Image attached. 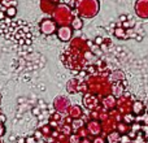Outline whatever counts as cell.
I'll use <instances>...</instances> for the list:
<instances>
[{"instance_id": "obj_8", "label": "cell", "mask_w": 148, "mask_h": 143, "mask_svg": "<svg viewBox=\"0 0 148 143\" xmlns=\"http://www.w3.org/2000/svg\"><path fill=\"white\" fill-rule=\"evenodd\" d=\"M120 138H121V135L118 131H112L108 135V143H118L120 142Z\"/></svg>"}, {"instance_id": "obj_7", "label": "cell", "mask_w": 148, "mask_h": 143, "mask_svg": "<svg viewBox=\"0 0 148 143\" xmlns=\"http://www.w3.org/2000/svg\"><path fill=\"white\" fill-rule=\"evenodd\" d=\"M103 103H104L105 108H113L116 104H117V102H116V99H114V96H113V95H110V96H107Z\"/></svg>"}, {"instance_id": "obj_22", "label": "cell", "mask_w": 148, "mask_h": 143, "mask_svg": "<svg viewBox=\"0 0 148 143\" xmlns=\"http://www.w3.org/2000/svg\"><path fill=\"white\" fill-rule=\"evenodd\" d=\"M18 143H25V141H23L22 138H20V139H18Z\"/></svg>"}, {"instance_id": "obj_20", "label": "cell", "mask_w": 148, "mask_h": 143, "mask_svg": "<svg viewBox=\"0 0 148 143\" xmlns=\"http://www.w3.org/2000/svg\"><path fill=\"white\" fill-rule=\"evenodd\" d=\"M0 20H5V13L0 12Z\"/></svg>"}, {"instance_id": "obj_9", "label": "cell", "mask_w": 148, "mask_h": 143, "mask_svg": "<svg viewBox=\"0 0 148 143\" xmlns=\"http://www.w3.org/2000/svg\"><path fill=\"white\" fill-rule=\"evenodd\" d=\"M127 130H129V125L127 124H125V122H118V125H117V131L120 134H126L127 133Z\"/></svg>"}, {"instance_id": "obj_23", "label": "cell", "mask_w": 148, "mask_h": 143, "mask_svg": "<svg viewBox=\"0 0 148 143\" xmlns=\"http://www.w3.org/2000/svg\"><path fill=\"white\" fill-rule=\"evenodd\" d=\"M126 20V16H121V21H125Z\"/></svg>"}, {"instance_id": "obj_21", "label": "cell", "mask_w": 148, "mask_h": 143, "mask_svg": "<svg viewBox=\"0 0 148 143\" xmlns=\"http://www.w3.org/2000/svg\"><path fill=\"white\" fill-rule=\"evenodd\" d=\"M0 121H1V122H5V116L4 115H0Z\"/></svg>"}, {"instance_id": "obj_17", "label": "cell", "mask_w": 148, "mask_h": 143, "mask_svg": "<svg viewBox=\"0 0 148 143\" xmlns=\"http://www.w3.org/2000/svg\"><path fill=\"white\" fill-rule=\"evenodd\" d=\"M95 43H96V44H101L103 43V38H101V36H97V38L95 39Z\"/></svg>"}, {"instance_id": "obj_5", "label": "cell", "mask_w": 148, "mask_h": 143, "mask_svg": "<svg viewBox=\"0 0 148 143\" xmlns=\"http://www.w3.org/2000/svg\"><path fill=\"white\" fill-rule=\"evenodd\" d=\"M110 90H112V94H113V96H121V95L123 94V87L121 86L120 83H116V85H113V86L110 87Z\"/></svg>"}, {"instance_id": "obj_24", "label": "cell", "mask_w": 148, "mask_h": 143, "mask_svg": "<svg viewBox=\"0 0 148 143\" xmlns=\"http://www.w3.org/2000/svg\"><path fill=\"white\" fill-rule=\"evenodd\" d=\"M146 109H147V112H148V104H147V107H146Z\"/></svg>"}, {"instance_id": "obj_18", "label": "cell", "mask_w": 148, "mask_h": 143, "mask_svg": "<svg viewBox=\"0 0 148 143\" xmlns=\"http://www.w3.org/2000/svg\"><path fill=\"white\" fill-rule=\"evenodd\" d=\"M94 143H105V141H104L103 138H96V139L94 141Z\"/></svg>"}, {"instance_id": "obj_13", "label": "cell", "mask_w": 148, "mask_h": 143, "mask_svg": "<svg viewBox=\"0 0 148 143\" xmlns=\"http://www.w3.org/2000/svg\"><path fill=\"white\" fill-rule=\"evenodd\" d=\"M82 20L81 18H74V21H73V28L74 29H81L82 28Z\"/></svg>"}, {"instance_id": "obj_19", "label": "cell", "mask_w": 148, "mask_h": 143, "mask_svg": "<svg viewBox=\"0 0 148 143\" xmlns=\"http://www.w3.org/2000/svg\"><path fill=\"white\" fill-rule=\"evenodd\" d=\"M39 111H40V108H34L33 113H34V115H39Z\"/></svg>"}, {"instance_id": "obj_6", "label": "cell", "mask_w": 148, "mask_h": 143, "mask_svg": "<svg viewBox=\"0 0 148 143\" xmlns=\"http://www.w3.org/2000/svg\"><path fill=\"white\" fill-rule=\"evenodd\" d=\"M88 130H90V133L91 134H95V135H96V134H99L100 131H101V129H100V125L97 122H90L88 124Z\"/></svg>"}, {"instance_id": "obj_15", "label": "cell", "mask_w": 148, "mask_h": 143, "mask_svg": "<svg viewBox=\"0 0 148 143\" xmlns=\"http://www.w3.org/2000/svg\"><path fill=\"white\" fill-rule=\"evenodd\" d=\"M120 142H121V143H129V142H130V138H129V135L123 134V135H121Z\"/></svg>"}, {"instance_id": "obj_1", "label": "cell", "mask_w": 148, "mask_h": 143, "mask_svg": "<svg viewBox=\"0 0 148 143\" xmlns=\"http://www.w3.org/2000/svg\"><path fill=\"white\" fill-rule=\"evenodd\" d=\"M77 9L84 17H94L99 12V0H78Z\"/></svg>"}, {"instance_id": "obj_4", "label": "cell", "mask_w": 148, "mask_h": 143, "mask_svg": "<svg viewBox=\"0 0 148 143\" xmlns=\"http://www.w3.org/2000/svg\"><path fill=\"white\" fill-rule=\"evenodd\" d=\"M144 111V105L142 102H139V100H135V102L133 103V107H131V112L134 113V115H140V113H143Z\"/></svg>"}, {"instance_id": "obj_12", "label": "cell", "mask_w": 148, "mask_h": 143, "mask_svg": "<svg viewBox=\"0 0 148 143\" xmlns=\"http://www.w3.org/2000/svg\"><path fill=\"white\" fill-rule=\"evenodd\" d=\"M123 122L127 124V125H129V124H133L134 122L133 115H129V113H127V115H123Z\"/></svg>"}, {"instance_id": "obj_11", "label": "cell", "mask_w": 148, "mask_h": 143, "mask_svg": "<svg viewBox=\"0 0 148 143\" xmlns=\"http://www.w3.org/2000/svg\"><path fill=\"white\" fill-rule=\"evenodd\" d=\"M16 13H17V9H16L14 7H8V9H7V16L8 17H14Z\"/></svg>"}, {"instance_id": "obj_10", "label": "cell", "mask_w": 148, "mask_h": 143, "mask_svg": "<svg viewBox=\"0 0 148 143\" xmlns=\"http://www.w3.org/2000/svg\"><path fill=\"white\" fill-rule=\"evenodd\" d=\"M114 35L118 36V38H125V30H123V28H117L114 30Z\"/></svg>"}, {"instance_id": "obj_14", "label": "cell", "mask_w": 148, "mask_h": 143, "mask_svg": "<svg viewBox=\"0 0 148 143\" xmlns=\"http://www.w3.org/2000/svg\"><path fill=\"white\" fill-rule=\"evenodd\" d=\"M123 73L122 72H114V73H113V78L116 79V81H122L123 79Z\"/></svg>"}, {"instance_id": "obj_16", "label": "cell", "mask_w": 148, "mask_h": 143, "mask_svg": "<svg viewBox=\"0 0 148 143\" xmlns=\"http://www.w3.org/2000/svg\"><path fill=\"white\" fill-rule=\"evenodd\" d=\"M26 143H35V138H34V137H29V138L26 139Z\"/></svg>"}, {"instance_id": "obj_3", "label": "cell", "mask_w": 148, "mask_h": 143, "mask_svg": "<svg viewBox=\"0 0 148 143\" xmlns=\"http://www.w3.org/2000/svg\"><path fill=\"white\" fill-rule=\"evenodd\" d=\"M133 103L131 99L129 96H122L120 100L117 102V107L120 108V112H122L123 115H127L131 111V107H133Z\"/></svg>"}, {"instance_id": "obj_2", "label": "cell", "mask_w": 148, "mask_h": 143, "mask_svg": "<svg viewBox=\"0 0 148 143\" xmlns=\"http://www.w3.org/2000/svg\"><path fill=\"white\" fill-rule=\"evenodd\" d=\"M134 9L139 18H148V0H136Z\"/></svg>"}]
</instances>
